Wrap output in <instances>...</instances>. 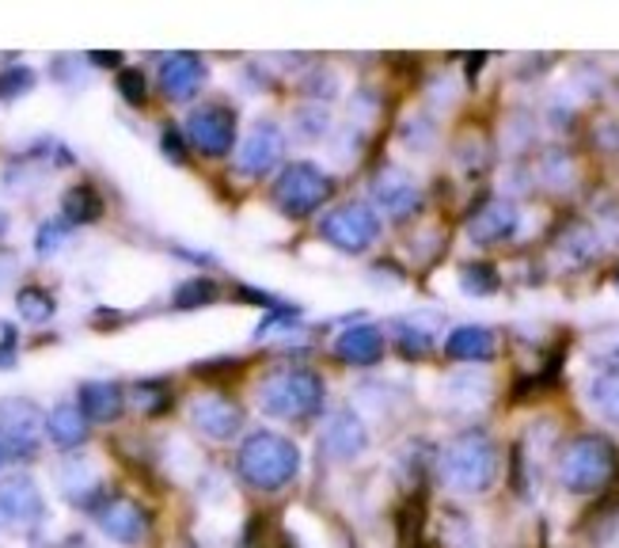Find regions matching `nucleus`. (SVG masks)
<instances>
[{
    "instance_id": "nucleus-22",
    "label": "nucleus",
    "mask_w": 619,
    "mask_h": 548,
    "mask_svg": "<svg viewBox=\"0 0 619 548\" xmlns=\"http://www.w3.org/2000/svg\"><path fill=\"white\" fill-rule=\"evenodd\" d=\"M590 397H593V407H597L605 419L619 423V366L612 369H601L590 385Z\"/></svg>"
},
{
    "instance_id": "nucleus-34",
    "label": "nucleus",
    "mask_w": 619,
    "mask_h": 548,
    "mask_svg": "<svg viewBox=\"0 0 619 548\" xmlns=\"http://www.w3.org/2000/svg\"><path fill=\"white\" fill-rule=\"evenodd\" d=\"M88 61L91 65H99V69H114V65H122V53H88Z\"/></svg>"
},
{
    "instance_id": "nucleus-16",
    "label": "nucleus",
    "mask_w": 619,
    "mask_h": 548,
    "mask_svg": "<svg viewBox=\"0 0 619 548\" xmlns=\"http://www.w3.org/2000/svg\"><path fill=\"white\" fill-rule=\"evenodd\" d=\"M498 351V339H494L491 328H479V324H463V328H453L445 339V354L456 362H486Z\"/></svg>"
},
{
    "instance_id": "nucleus-14",
    "label": "nucleus",
    "mask_w": 619,
    "mask_h": 548,
    "mask_svg": "<svg viewBox=\"0 0 619 548\" xmlns=\"http://www.w3.org/2000/svg\"><path fill=\"white\" fill-rule=\"evenodd\" d=\"M335 354L350 366H376L384 358V331L373 324H354L335 339Z\"/></svg>"
},
{
    "instance_id": "nucleus-5",
    "label": "nucleus",
    "mask_w": 619,
    "mask_h": 548,
    "mask_svg": "<svg viewBox=\"0 0 619 548\" xmlns=\"http://www.w3.org/2000/svg\"><path fill=\"white\" fill-rule=\"evenodd\" d=\"M327 195H331V175L320 172L315 165H308V160H297V165L282 168V175L274 180V191H270L274 206L293 221L312 218V214L327 203Z\"/></svg>"
},
{
    "instance_id": "nucleus-36",
    "label": "nucleus",
    "mask_w": 619,
    "mask_h": 548,
    "mask_svg": "<svg viewBox=\"0 0 619 548\" xmlns=\"http://www.w3.org/2000/svg\"><path fill=\"white\" fill-rule=\"evenodd\" d=\"M616 285H619V275H616Z\"/></svg>"
},
{
    "instance_id": "nucleus-7",
    "label": "nucleus",
    "mask_w": 619,
    "mask_h": 548,
    "mask_svg": "<svg viewBox=\"0 0 619 548\" xmlns=\"http://www.w3.org/2000/svg\"><path fill=\"white\" fill-rule=\"evenodd\" d=\"M187 142L206 157H228L236 142V111L224 103H202L187 119Z\"/></svg>"
},
{
    "instance_id": "nucleus-25",
    "label": "nucleus",
    "mask_w": 619,
    "mask_h": 548,
    "mask_svg": "<svg viewBox=\"0 0 619 548\" xmlns=\"http://www.w3.org/2000/svg\"><path fill=\"white\" fill-rule=\"evenodd\" d=\"M460 285L463 293H471V297H486V293H498L502 278H498V267L491 264H468L460 271Z\"/></svg>"
},
{
    "instance_id": "nucleus-6",
    "label": "nucleus",
    "mask_w": 619,
    "mask_h": 548,
    "mask_svg": "<svg viewBox=\"0 0 619 548\" xmlns=\"http://www.w3.org/2000/svg\"><path fill=\"white\" fill-rule=\"evenodd\" d=\"M320 233H323V241H331L338 252L358 256V252H366L376 244V236H381V218L373 214V206L346 203L320 221Z\"/></svg>"
},
{
    "instance_id": "nucleus-8",
    "label": "nucleus",
    "mask_w": 619,
    "mask_h": 548,
    "mask_svg": "<svg viewBox=\"0 0 619 548\" xmlns=\"http://www.w3.org/2000/svg\"><path fill=\"white\" fill-rule=\"evenodd\" d=\"M282 157H285L282 130H277L274 122H259V126H255L251 134L244 137V145H239L236 168H239V175L262 180V175H270L277 165H282Z\"/></svg>"
},
{
    "instance_id": "nucleus-29",
    "label": "nucleus",
    "mask_w": 619,
    "mask_h": 548,
    "mask_svg": "<svg viewBox=\"0 0 619 548\" xmlns=\"http://www.w3.org/2000/svg\"><path fill=\"white\" fill-rule=\"evenodd\" d=\"M119 96L126 99V103H134V107H141L145 99H149V88H145L141 69H122V73H119Z\"/></svg>"
},
{
    "instance_id": "nucleus-11",
    "label": "nucleus",
    "mask_w": 619,
    "mask_h": 548,
    "mask_svg": "<svg viewBox=\"0 0 619 548\" xmlns=\"http://www.w3.org/2000/svg\"><path fill=\"white\" fill-rule=\"evenodd\" d=\"M517 226H521V214H517L513 203H506V198H486L468 218V236L475 244H502L517 233Z\"/></svg>"
},
{
    "instance_id": "nucleus-35",
    "label": "nucleus",
    "mask_w": 619,
    "mask_h": 548,
    "mask_svg": "<svg viewBox=\"0 0 619 548\" xmlns=\"http://www.w3.org/2000/svg\"><path fill=\"white\" fill-rule=\"evenodd\" d=\"M0 465H4V446H0Z\"/></svg>"
},
{
    "instance_id": "nucleus-2",
    "label": "nucleus",
    "mask_w": 619,
    "mask_h": 548,
    "mask_svg": "<svg viewBox=\"0 0 619 548\" xmlns=\"http://www.w3.org/2000/svg\"><path fill=\"white\" fill-rule=\"evenodd\" d=\"M616 465H619V453L605 435H582L567 446V453H562L559 480L567 491L590 496V491H601L608 480H612Z\"/></svg>"
},
{
    "instance_id": "nucleus-26",
    "label": "nucleus",
    "mask_w": 619,
    "mask_h": 548,
    "mask_svg": "<svg viewBox=\"0 0 619 548\" xmlns=\"http://www.w3.org/2000/svg\"><path fill=\"white\" fill-rule=\"evenodd\" d=\"M35 69L30 65H8L4 73H0V99H20L27 96L30 88H35Z\"/></svg>"
},
{
    "instance_id": "nucleus-21",
    "label": "nucleus",
    "mask_w": 619,
    "mask_h": 548,
    "mask_svg": "<svg viewBox=\"0 0 619 548\" xmlns=\"http://www.w3.org/2000/svg\"><path fill=\"white\" fill-rule=\"evenodd\" d=\"M61 214H65L69 226H91V221L103 218V198L88 183H76L61 195Z\"/></svg>"
},
{
    "instance_id": "nucleus-10",
    "label": "nucleus",
    "mask_w": 619,
    "mask_h": 548,
    "mask_svg": "<svg viewBox=\"0 0 619 548\" xmlns=\"http://www.w3.org/2000/svg\"><path fill=\"white\" fill-rule=\"evenodd\" d=\"M38 430H42V415H38L35 404L27 400H8L0 404V438L12 453H35L38 446Z\"/></svg>"
},
{
    "instance_id": "nucleus-23",
    "label": "nucleus",
    "mask_w": 619,
    "mask_h": 548,
    "mask_svg": "<svg viewBox=\"0 0 619 548\" xmlns=\"http://www.w3.org/2000/svg\"><path fill=\"white\" fill-rule=\"evenodd\" d=\"M15 308H20L23 320L46 324L53 316V308H58V301H53V293L42 290V285H23V290L15 293Z\"/></svg>"
},
{
    "instance_id": "nucleus-1",
    "label": "nucleus",
    "mask_w": 619,
    "mask_h": 548,
    "mask_svg": "<svg viewBox=\"0 0 619 548\" xmlns=\"http://www.w3.org/2000/svg\"><path fill=\"white\" fill-rule=\"evenodd\" d=\"M441 473L456 491H486L498 476V450L486 430H463L441 453Z\"/></svg>"
},
{
    "instance_id": "nucleus-28",
    "label": "nucleus",
    "mask_w": 619,
    "mask_h": 548,
    "mask_svg": "<svg viewBox=\"0 0 619 548\" xmlns=\"http://www.w3.org/2000/svg\"><path fill=\"white\" fill-rule=\"evenodd\" d=\"M69 236V221L65 218H58V221H46L42 229H38V236H35V252L38 256H53V252L61 248V241Z\"/></svg>"
},
{
    "instance_id": "nucleus-24",
    "label": "nucleus",
    "mask_w": 619,
    "mask_h": 548,
    "mask_svg": "<svg viewBox=\"0 0 619 548\" xmlns=\"http://www.w3.org/2000/svg\"><path fill=\"white\" fill-rule=\"evenodd\" d=\"M216 297H221V290H216L213 278H190V282H183L179 290H175V308L190 313V308L213 305Z\"/></svg>"
},
{
    "instance_id": "nucleus-3",
    "label": "nucleus",
    "mask_w": 619,
    "mask_h": 548,
    "mask_svg": "<svg viewBox=\"0 0 619 548\" xmlns=\"http://www.w3.org/2000/svg\"><path fill=\"white\" fill-rule=\"evenodd\" d=\"M239 473H244V480L255 484V488L274 491L297 476V450H293V442H285V438L262 430V435L247 438L244 450H239Z\"/></svg>"
},
{
    "instance_id": "nucleus-30",
    "label": "nucleus",
    "mask_w": 619,
    "mask_h": 548,
    "mask_svg": "<svg viewBox=\"0 0 619 548\" xmlns=\"http://www.w3.org/2000/svg\"><path fill=\"white\" fill-rule=\"evenodd\" d=\"M293 122H297V134L308 137V142L327 134V111H320V107H305V111L293 114Z\"/></svg>"
},
{
    "instance_id": "nucleus-20",
    "label": "nucleus",
    "mask_w": 619,
    "mask_h": 548,
    "mask_svg": "<svg viewBox=\"0 0 619 548\" xmlns=\"http://www.w3.org/2000/svg\"><path fill=\"white\" fill-rule=\"evenodd\" d=\"M46 430L61 450H73L88 438V415L81 412V404H58L46 419Z\"/></svg>"
},
{
    "instance_id": "nucleus-9",
    "label": "nucleus",
    "mask_w": 619,
    "mask_h": 548,
    "mask_svg": "<svg viewBox=\"0 0 619 548\" xmlns=\"http://www.w3.org/2000/svg\"><path fill=\"white\" fill-rule=\"evenodd\" d=\"M373 203L381 206L388 218L404 221L418 210L422 191H418V183L404 172V168H384V172H376V180H373Z\"/></svg>"
},
{
    "instance_id": "nucleus-31",
    "label": "nucleus",
    "mask_w": 619,
    "mask_h": 548,
    "mask_svg": "<svg viewBox=\"0 0 619 548\" xmlns=\"http://www.w3.org/2000/svg\"><path fill=\"white\" fill-rule=\"evenodd\" d=\"M430 336L425 331H418V328H399V351L407 354V358H422V354H430Z\"/></svg>"
},
{
    "instance_id": "nucleus-12",
    "label": "nucleus",
    "mask_w": 619,
    "mask_h": 548,
    "mask_svg": "<svg viewBox=\"0 0 619 548\" xmlns=\"http://www.w3.org/2000/svg\"><path fill=\"white\" fill-rule=\"evenodd\" d=\"M0 519L12 526H30L42 519V496H38L30 476H8L0 484Z\"/></svg>"
},
{
    "instance_id": "nucleus-17",
    "label": "nucleus",
    "mask_w": 619,
    "mask_h": 548,
    "mask_svg": "<svg viewBox=\"0 0 619 548\" xmlns=\"http://www.w3.org/2000/svg\"><path fill=\"white\" fill-rule=\"evenodd\" d=\"M195 427L202 430L209 438H232L239 430V423H244V412H239L232 400L224 397H206L195 404Z\"/></svg>"
},
{
    "instance_id": "nucleus-13",
    "label": "nucleus",
    "mask_w": 619,
    "mask_h": 548,
    "mask_svg": "<svg viewBox=\"0 0 619 548\" xmlns=\"http://www.w3.org/2000/svg\"><path fill=\"white\" fill-rule=\"evenodd\" d=\"M202 81H206V61L198 53H168L160 61V88L168 92V99L198 96Z\"/></svg>"
},
{
    "instance_id": "nucleus-33",
    "label": "nucleus",
    "mask_w": 619,
    "mask_h": 548,
    "mask_svg": "<svg viewBox=\"0 0 619 548\" xmlns=\"http://www.w3.org/2000/svg\"><path fill=\"white\" fill-rule=\"evenodd\" d=\"M4 343H0V366H12V358H15V328L12 324H4Z\"/></svg>"
},
{
    "instance_id": "nucleus-32",
    "label": "nucleus",
    "mask_w": 619,
    "mask_h": 548,
    "mask_svg": "<svg viewBox=\"0 0 619 548\" xmlns=\"http://www.w3.org/2000/svg\"><path fill=\"white\" fill-rule=\"evenodd\" d=\"M160 145H164L168 160H175V165H183V160H187V142H183V134L175 126H164V134H160Z\"/></svg>"
},
{
    "instance_id": "nucleus-18",
    "label": "nucleus",
    "mask_w": 619,
    "mask_h": 548,
    "mask_svg": "<svg viewBox=\"0 0 619 548\" xmlns=\"http://www.w3.org/2000/svg\"><path fill=\"white\" fill-rule=\"evenodd\" d=\"M323 446H327L335 458L350 461L369 446V435H366V427H361V419L354 412H335L327 419V430H323Z\"/></svg>"
},
{
    "instance_id": "nucleus-19",
    "label": "nucleus",
    "mask_w": 619,
    "mask_h": 548,
    "mask_svg": "<svg viewBox=\"0 0 619 548\" xmlns=\"http://www.w3.org/2000/svg\"><path fill=\"white\" fill-rule=\"evenodd\" d=\"M126 400H122V389L114 381H84L81 385V412L88 419H99V423H111L122 415Z\"/></svg>"
},
{
    "instance_id": "nucleus-27",
    "label": "nucleus",
    "mask_w": 619,
    "mask_h": 548,
    "mask_svg": "<svg viewBox=\"0 0 619 548\" xmlns=\"http://www.w3.org/2000/svg\"><path fill=\"white\" fill-rule=\"evenodd\" d=\"M61 484H65L69 499H81L88 488H96V473H91L88 461H69L65 473H61Z\"/></svg>"
},
{
    "instance_id": "nucleus-4",
    "label": "nucleus",
    "mask_w": 619,
    "mask_h": 548,
    "mask_svg": "<svg viewBox=\"0 0 619 548\" xmlns=\"http://www.w3.org/2000/svg\"><path fill=\"white\" fill-rule=\"evenodd\" d=\"M259 404L282 419H305V415L320 412L323 381L312 369H282L259 385Z\"/></svg>"
},
{
    "instance_id": "nucleus-15",
    "label": "nucleus",
    "mask_w": 619,
    "mask_h": 548,
    "mask_svg": "<svg viewBox=\"0 0 619 548\" xmlns=\"http://www.w3.org/2000/svg\"><path fill=\"white\" fill-rule=\"evenodd\" d=\"M99 526H103V534L114 537V541L137 545L145 537V514L141 507L129 503V499H111V503H103V511H99Z\"/></svg>"
}]
</instances>
